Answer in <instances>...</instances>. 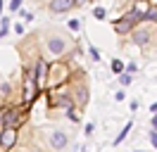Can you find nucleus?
Returning a JSON list of instances; mask_svg holds the SVG:
<instances>
[{
  "label": "nucleus",
  "mask_w": 157,
  "mask_h": 152,
  "mask_svg": "<svg viewBox=\"0 0 157 152\" xmlns=\"http://www.w3.org/2000/svg\"><path fill=\"white\" fill-rule=\"evenodd\" d=\"M133 152H140V150H133Z\"/></svg>",
  "instance_id": "obj_35"
},
{
  "label": "nucleus",
  "mask_w": 157,
  "mask_h": 152,
  "mask_svg": "<svg viewBox=\"0 0 157 152\" xmlns=\"http://www.w3.org/2000/svg\"><path fill=\"white\" fill-rule=\"evenodd\" d=\"M67 86H69V93H71V100H74V107L83 114L90 102V86H88V78H86V71L81 66H74V74H71Z\"/></svg>",
  "instance_id": "obj_3"
},
{
  "label": "nucleus",
  "mask_w": 157,
  "mask_h": 152,
  "mask_svg": "<svg viewBox=\"0 0 157 152\" xmlns=\"http://www.w3.org/2000/svg\"><path fill=\"white\" fill-rule=\"evenodd\" d=\"M117 78H119V86H121V88H126V86H131V83H133V74H128V71L119 74Z\"/></svg>",
  "instance_id": "obj_15"
},
{
  "label": "nucleus",
  "mask_w": 157,
  "mask_h": 152,
  "mask_svg": "<svg viewBox=\"0 0 157 152\" xmlns=\"http://www.w3.org/2000/svg\"><path fill=\"white\" fill-rule=\"evenodd\" d=\"M131 128H133V124H131V121H126V124H124V128H121V133H119L117 138H114V147H117V145H121V142L126 140V135L131 133Z\"/></svg>",
  "instance_id": "obj_13"
},
{
  "label": "nucleus",
  "mask_w": 157,
  "mask_h": 152,
  "mask_svg": "<svg viewBox=\"0 0 157 152\" xmlns=\"http://www.w3.org/2000/svg\"><path fill=\"white\" fill-rule=\"evenodd\" d=\"M10 26H12V17H2L0 19V31H2L5 36L10 33Z\"/></svg>",
  "instance_id": "obj_16"
},
{
  "label": "nucleus",
  "mask_w": 157,
  "mask_h": 152,
  "mask_svg": "<svg viewBox=\"0 0 157 152\" xmlns=\"http://www.w3.org/2000/svg\"><path fill=\"white\" fill-rule=\"evenodd\" d=\"M150 126H152V131H157V114L150 116Z\"/></svg>",
  "instance_id": "obj_26"
},
{
  "label": "nucleus",
  "mask_w": 157,
  "mask_h": 152,
  "mask_svg": "<svg viewBox=\"0 0 157 152\" xmlns=\"http://www.w3.org/2000/svg\"><path fill=\"white\" fill-rule=\"evenodd\" d=\"M93 17H95V19H105V17H107V10H105V7H95V10H93Z\"/></svg>",
  "instance_id": "obj_19"
},
{
  "label": "nucleus",
  "mask_w": 157,
  "mask_h": 152,
  "mask_svg": "<svg viewBox=\"0 0 157 152\" xmlns=\"http://www.w3.org/2000/svg\"><path fill=\"white\" fill-rule=\"evenodd\" d=\"M150 142H152V147H155V152H157V131H150Z\"/></svg>",
  "instance_id": "obj_22"
},
{
  "label": "nucleus",
  "mask_w": 157,
  "mask_h": 152,
  "mask_svg": "<svg viewBox=\"0 0 157 152\" xmlns=\"http://www.w3.org/2000/svg\"><path fill=\"white\" fill-rule=\"evenodd\" d=\"M67 26H69V31H74V33H76V31H81V19H69Z\"/></svg>",
  "instance_id": "obj_17"
},
{
  "label": "nucleus",
  "mask_w": 157,
  "mask_h": 152,
  "mask_svg": "<svg viewBox=\"0 0 157 152\" xmlns=\"http://www.w3.org/2000/svg\"><path fill=\"white\" fill-rule=\"evenodd\" d=\"M145 10H147V2H143V0H138V2H133V7L128 10V12H124L121 17L112 24V28H114V33L121 38L131 36V31L143 21V17H145Z\"/></svg>",
  "instance_id": "obj_5"
},
{
  "label": "nucleus",
  "mask_w": 157,
  "mask_h": 152,
  "mask_svg": "<svg viewBox=\"0 0 157 152\" xmlns=\"http://www.w3.org/2000/svg\"><path fill=\"white\" fill-rule=\"evenodd\" d=\"M21 2H24V0H10V12H12V14H14V12H19Z\"/></svg>",
  "instance_id": "obj_20"
},
{
  "label": "nucleus",
  "mask_w": 157,
  "mask_h": 152,
  "mask_svg": "<svg viewBox=\"0 0 157 152\" xmlns=\"http://www.w3.org/2000/svg\"><path fill=\"white\" fill-rule=\"evenodd\" d=\"M45 104H48V116L55 119L59 114H67L69 109H74V100L69 93V86H59L52 90H45Z\"/></svg>",
  "instance_id": "obj_6"
},
{
  "label": "nucleus",
  "mask_w": 157,
  "mask_h": 152,
  "mask_svg": "<svg viewBox=\"0 0 157 152\" xmlns=\"http://www.w3.org/2000/svg\"><path fill=\"white\" fill-rule=\"evenodd\" d=\"M0 14H2V0H0Z\"/></svg>",
  "instance_id": "obj_31"
},
{
  "label": "nucleus",
  "mask_w": 157,
  "mask_h": 152,
  "mask_svg": "<svg viewBox=\"0 0 157 152\" xmlns=\"http://www.w3.org/2000/svg\"><path fill=\"white\" fill-rule=\"evenodd\" d=\"M128 40H131L136 48H140L143 52H150L152 48L157 50V26L150 24V21H140V24L131 31Z\"/></svg>",
  "instance_id": "obj_8"
},
{
  "label": "nucleus",
  "mask_w": 157,
  "mask_h": 152,
  "mask_svg": "<svg viewBox=\"0 0 157 152\" xmlns=\"http://www.w3.org/2000/svg\"><path fill=\"white\" fill-rule=\"evenodd\" d=\"M71 74H74L71 59H55V62H50L45 90H52V88H59V86H67L69 78H71Z\"/></svg>",
  "instance_id": "obj_9"
},
{
  "label": "nucleus",
  "mask_w": 157,
  "mask_h": 152,
  "mask_svg": "<svg viewBox=\"0 0 157 152\" xmlns=\"http://www.w3.org/2000/svg\"><path fill=\"white\" fill-rule=\"evenodd\" d=\"M31 107L24 102H2L0 104V131L2 128H24L29 124Z\"/></svg>",
  "instance_id": "obj_2"
},
{
  "label": "nucleus",
  "mask_w": 157,
  "mask_h": 152,
  "mask_svg": "<svg viewBox=\"0 0 157 152\" xmlns=\"http://www.w3.org/2000/svg\"><path fill=\"white\" fill-rule=\"evenodd\" d=\"M114 97H117V102H121V100L126 97V90H124V88H119V90H117V95H114Z\"/></svg>",
  "instance_id": "obj_24"
},
{
  "label": "nucleus",
  "mask_w": 157,
  "mask_h": 152,
  "mask_svg": "<svg viewBox=\"0 0 157 152\" xmlns=\"http://www.w3.org/2000/svg\"><path fill=\"white\" fill-rule=\"evenodd\" d=\"M109 69H112V71L119 76V74H124V71H126V64H124L119 57H114V59H112V64H109Z\"/></svg>",
  "instance_id": "obj_14"
},
{
  "label": "nucleus",
  "mask_w": 157,
  "mask_h": 152,
  "mask_svg": "<svg viewBox=\"0 0 157 152\" xmlns=\"http://www.w3.org/2000/svg\"><path fill=\"white\" fill-rule=\"evenodd\" d=\"M10 152H52V150L43 142V138H40V133H38V126L26 124L19 131V142Z\"/></svg>",
  "instance_id": "obj_7"
},
{
  "label": "nucleus",
  "mask_w": 157,
  "mask_h": 152,
  "mask_svg": "<svg viewBox=\"0 0 157 152\" xmlns=\"http://www.w3.org/2000/svg\"><path fill=\"white\" fill-rule=\"evenodd\" d=\"M38 133L43 142L48 145L52 152H67L71 147V131L59 126V124H50V126H38Z\"/></svg>",
  "instance_id": "obj_4"
},
{
  "label": "nucleus",
  "mask_w": 157,
  "mask_h": 152,
  "mask_svg": "<svg viewBox=\"0 0 157 152\" xmlns=\"http://www.w3.org/2000/svg\"><path fill=\"white\" fill-rule=\"evenodd\" d=\"M33 2H40V0H33ZM45 2H48V0H45Z\"/></svg>",
  "instance_id": "obj_33"
},
{
  "label": "nucleus",
  "mask_w": 157,
  "mask_h": 152,
  "mask_svg": "<svg viewBox=\"0 0 157 152\" xmlns=\"http://www.w3.org/2000/svg\"><path fill=\"white\" fill-rule=\"evenodd\" d=\"M126 71H128V74H136V71H138V64H136V62H128V64H126Z\"/></svg>",
  "instance_id": "obj_23"
},
{
  "label": "nucleus",
  "mask_w": 157,
  "mask_h": 152,
  "mask_svg": "<svg viewBox=\"0 0 157 152\" xmlns=\"http://www.w3.org/2000/svg\"><path fill=\"white\" fill-rule=\"evenodd\" d=\"M19 131L21 128H2L0 131V152H10L19 142Z\"/></svg>",
  "instance_id": "obj_10"
},
{
  "label": "nucleus",
  "mask_w": 157,
  "mask_h": 152,
  "mask_svg": "<svg viewBox=\"0 0 157 152\" xmlns=\"http://www.w3.org/2000/svg\"><path fill=\"white\" fill-rule=\"evenodd\" d=\"M93 131H95V126H93V124H86V135H93Z\"/></svg>",
  "instance_id": "obj_27"
},
{
  "label": "nucleus",
  "mask_w": 157,
  "mask_h": 152,
  "mask_svg": "<svg viewBox=\"0 0 157 152\" xmlns=\"http://www.w3.org/2000/svg\"><path fill=\"white\" fill-rule=\"evenodd\" d=\"M14 95H21L12 81H0V104L2 102H17L14 100Z\"/></svg>",
  "instance_id": "obj_12"
},
{
  "label": "nucleus",
  "mask_w": 157,
  "mask_h": 152,
  "mask_svg": "<svg viewBox=\"0 0 157 152\" xmlns=\"http://www.w3.org/2000/svg\"><path fill=\"white\" fill-rule=\"evenodd\" d=\"M74 7H76V2H74V0H48V12L52 14V17L69 14Z\"/></svg>",
  "instance_id": "obj_11"
},
{
  "label": "nucleus",
  "mask_w": 157,
  "mask_h": 152,
  "mask_svg": "<svg viewBox=\"0 0 157 152\" xmlns=\"http://www.w3.org/2000/svg\"><path fill=\"white\" fill-rule=\"evenodd\" d=\"M133 2H138V0H133ZM143 2H147V0H143Z\"/></svg>",
  "instance_id": "obj_34"
},
{
  "label": "nucleus",
  "mask_w": 157,
  "mask_h": 152,
  "mask_svg": "<svg viewBox=\"0 0 157 152\" xmlns=\"http://www.w3.org/2000/svg\"><path fill=\"white\" fill-rule=\"evenodd\" d=\"M76 2V7H83V5H88V0H74Z\"/></svg>",
  "instance_id": "obj_28"
},
{
  "label": "nucleus",
  "mask_w": 157,
  "mask_h": 152,
  "mask_svg": "<svg viewBox=\"0 0 157 152\" xmlns=\"http://www.w3.org/2000/svg\"><path fill=\"white\" fill-rule=\"evenodd\" d=\"M147 5H155V7H157V0H147Z\"/></svg>",
  "instance_id": "obj_30"
},
{
  "label": "nucleus",
  "mask_w": 157,
  "mask_h": 152,
  "mask_svg": "<svg viewBox=\"0 0 157 152\" xmlns=\"http://www.w3.org/2000/svg\"><path fill=\"white\" fill-rule=\"evenodd\" d=\"M43 52H45V57L50 62H55V59H74V57H81V45L64 31L48 28L43 33Z\"/></svg>",
  "instance_id": "obj_1"
},
{
  "label": "nucleus",
  "mask_w": 157,
  "mask_h": 152,
  "mask_svg": "<svg viewBox=\"0 0 157 152\" xmlns=\"http://www.w3.org/2000/svg\"><path fill=\"white\" fill-rule=\"evenodd\" d=\"M14 33H17V36H24V24H14Z\"/></svg>",
  "instance_id": "obj_25"
},
{
  "label": "nucleus",
  "mask_w": 157,
  "mask_h": 152,
  "mask_svg": "<svg viewBox=\"0 0 157 152\" xmlns=\"http://www.w3.org/2000/svg\"><path fill=\"white\" fill-rule=\"evenodd\" d=\"M88 2H98V0H88Z\"/></svg>",
  "instance_id": "obj_32"
},
{
  "label": "nucleus",
  "mask_w": 157,
  "mask_h": 152,
  "mask_svg": "<svg viewBox=\"0 0 157 152\" xmlns=\"http://www.w3.org/2000/svg\"><path fill=\"white\" fill-rule=\"evenodd\" d=\"M17 14H19V17L24 19V21H31V19H33V14H31V12H26L24 7H19V12H17Z\"/></svg>",
  "instance_id": "obj_21"
},
{
  "label": "nucleus",
  "mask_w": 157,
  "mask_h": 152,
  "mask_svg": "<svg viewBox=\"0 0 157 152\" xmlns=\"http://www.w3.org/2000/svg\"><path fill=\"white\" fill-rule=\"evenodd\" d=\"M88 55H90V59L93 62H100V50L95 45H88Z\"/></svg>",
  "instance_id": "obj_18"
},
{
  "label": "nucleus",
  "mask_w": 157,
  "mask_h": 152,
  "mask_svg": "<svg viewBox=\"0 0 157 152\" xmlns=\"http://www.w3.org/2000/svg\"><path fill=\"white\" fill-rule=\"evenodd\" d=\"M150 114H157V102H152V104H150Z\"/></svg>",
  "instance_id": "obj_29"
}]
</instances>
